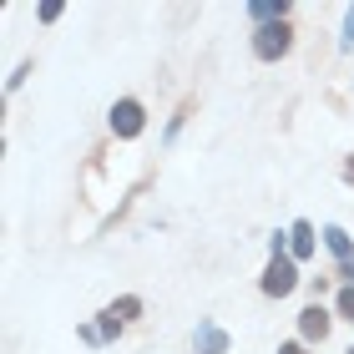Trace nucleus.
<instances>
[{"instance_id": "1", "label": "nucleus", "mask_w": 354, "mask_h": 354, "mask_svg": "<svg viewBox=\"0 0 354 354\" xmlns=\"http://www.w3.org/2000/svg\"><path fill=\"white\" fill-rule=\"evenodd\" d=\"M294 283H299L294 259L273 253V263H268V273H263V294H268V299H283V294H294Z\"/></svg>"}, {"instance_id": "2", "label": "nucleus", "mask_w": 354, "mask_h": 354, "mask_svg": "<svg viewBox=\"0 0 354 354\" xmlns=\"http://www.w3.org/2000/svg\"><path fill=\"white\" fill-rule=\"evenodd\" d=\"M288 46H294V30H288L283 21H273V26H259V36H253V51H259L263 61H279Z\"/></svg>"}, {"instance_id": "3", "label": "nucleus", "mask_w": 354, "mask_h": 354, "mask_svg": "<svg viewBox=\"0 0 354 354\" xmlns=\"http://www.w3.org/2000/svg\"><path fill=\"white\" fill-rule=\"evenodd\" d=\"M142 117H147V111H142V102H132V96H127V102L111 106V132H117V137H137V132H142Z\"/></svg>"}, {"instance_id": "4", "label": "nucleus", "mask_w": 354, "mask_h": 354, "mask_svg": "<svg viewBox=\"0 0 354 354\" xmlns=\"http://www.w3.org/2000/svg\"><path fill=\"white\" fill-rule=\"evenodd\" d=\"M137 314H142V299H117V304L102 314V334H117L127 319H137Z\"/></svg>"}, {"instance_id": "5", "label": "nucleus", "mask_w": 354, "mask_h": 354, "mask_svg": "<svg viewBox=\"0 0 354 354\" xmlns=\"http://www.w3.org/2000/svg\"><path fill=\"white\" fill-rule=\"evenodd\" d=\"M299 329H304V339H324L329 334V314L319 309V304H309V309L299 314Z\"/></svg>"}, {"instance_id": "6", "label": "nucleus", "mask_w": 354, "mask_h": 354, "mask_svg": "<svg viewBox=\"0 0 354 354\" xmlns=\"http://www.w3.org/2000/svg\"><path fill=\"white\" fill-rule=\"evenodd\" d=\"M248 15H253V21H263V26H273V21H283V15H288V0H253Z\"/></svg>"}, {"instance_id": "7", "label": "nucleus", "mask_w": 354, "mask_h": 354, "mask_svg": "<svg viewBox=\"0 0 354 354\" xmlns=\"http://www.w3.org/2000/svg\"><path fill=\"white\" fill-rule=\"evenodd\" d=\"M288 238H294V259H309V253H314V228H309V223H294Z\"/></svg>"}, {"instance_id": "8", "label": "nucleus", "mask_w": 354, "mask_h": 354, "mask_svg": "<svg viewBox=\"0 0 354 354\" xmlns=\"http://www.w3.org/2000/svg\"><path fill=\"white\" fill-rule=\"evenodd\" d=\"M198 344H203V354H223V349H228L223 329H213V324H203V329H198Z\"/></svg>"}, {"instance_id": "9", "label": "nucleus", "mask_w": 354, "mask_h": 354, "mask_svg": "<svg viewBox=\"0 0 354 354\" xmlns=\"http://www.w3.org/2000/svg\"><path fill=\"white\" fill-rule=\"evenodd\" d=\"M324 243L334 248V253H339V259L349 263V253H354V243H349V233L344 228H324Z\"/></svg>"}, {"instance_id": "10", "label": "nucleus", "mask_w": 354, "mask_h": 354, "mask_svg": "<svg viewBox=\"0 0 354 354\" xmlns=\"http://www.w3.org/2000/svg\"><path fill=\"white\" fill-rule=\"evenodd\" d=\"M339 314L354 319V288H344V294H339Z\"/></svg>"}, {"instance_id": "11", "label": "nucleus", "mask_w": 354, "mask_h": 354, "mask_svg": "<svg viewBox=\"0 0 354 354\" xmlns=\"http://www.w3.org/2000/svg\"><path fill=\"white\" fill-rule=\"evenodd\" d=\"M344 46H354V10L344 15Z\"/></svg>"}, {"instance_id": "12", "label": "nucleus", "mask_w": 354, "mask_h": 354, "mask_svg": "<svg viewBox=\"0 0 354 354\" xmlns=\"http://www.w3.org/2000/svg\"><path fill=\"white\" fill-rule=\"evenodd\" d=\"M339 279H354V259H349V263H339Z\"/></svg>"}, {"instance_id": "13", "label": "nucleus", "mask_w": 354, "mask_h": 354, "mask_svg": "<svg viewBox=\"0 0 354 354\" xmlns=\"http://www.w3.org/2000/svg\"><path fill=\"white\" fill-rule=\"evenodd\" d=\"M279 354H304V344H283V349H279Z\"/></svg>"}, {"instance_id": "14", "label": "nucleus", "mask_w": 354, "mask_h": 354, "mask_svg": "<svg viewBox=\"0 0 354 354\" xmlns=\"http://www.w3.org/2000/svg\"><path fill=\"white\" fill-rule=\"evenodd\" d=\"M344 177H349V183H354V162H349V167H344Z\"/></svg>"}, {"instance_id": "15", "label": "nucleus", "mask_w": 354, "mask_h": 354, "mask_svg": "<svg viewBox=\"0 0 354 354\" xmlns=\"http://www.w3.org/2000/svg\"><path fill=\"white\" fill-rule=\"evenodd\" d=\"M349 354H354V349H349Z\"/></svg>"}]
</instances>
